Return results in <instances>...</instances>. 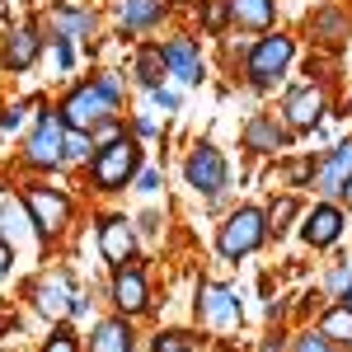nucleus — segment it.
<instances>
[{
	"label": "nucleus",
	"instance_id": "nucleus-1",
	"mask_svg": "<svg viewBox=\"0 0 352 352\" xmlns=\"http://www.w3.org/2000/svg\"><path fill=\"white\" fill-rule=\"evenodd\" d=\"M85 174H89L94 192H122L141 174V146H136V136H118L113 146H99L94 160L85 164Z\"/></svg>",
	"mask_w": 352,
	"mask_h": 352
},
{
	"label": "nucleus",
	"instance_id": "nucleus-2",
	"mask_svg": "<svg viewBox=\"0 0 352 352\" xmlns=\"http://www.w3.org/2000/svg\"><path fill=\"white\" fill-rule=\"evenodd\" d=\"M296 61V38H287V33H263L258 43H249V52H244V80L254 85V89H272V85L287 76V66Z\"/></svg>",
	"mask_w": 352,
	"mask_h": 352
},
{
	"label": "nucleus",
	"instance_id": "nucleus-3",
	"mask_svg": "<svg viewBox=\"0 0 352 352\" xmlns=\"http://www.w3.org/2000/svg\"><path fill=\"white\" fill-rule=\"evenodd\" d=\"M263 240H268V217H263L258 207H235L217 230V249H221V258H230V263L258 254Z\"/></svg>",
	"mask_w": 352,
	"mask_h": 352
},
{
	"label": "nucleus",
	"instance_id": "nucleus-4",
	"mask_svg": "<svg viewBox=\"0 0 352 352\" xmlns=\"http://www.w3.org/2000/svg\"><path fill=\"white\" fill-rule=\"evenodd\" d=\"M56 113H61V122H66L71 132H94L104 118H118V99L104 94L99 80H85V85H76V89L61 99Z\"/></svg>",
	"mask_w": 352,
	"mask_h": 352
},
{
	"label": "nucleus",
	"instance_id": "nucleus-5",
	"mask_svg": "<svg viewBox=\"0 0 352 352\" xmlns=\"http://www.w3.org/2000/svg\"><path fill=\"white\" fill-rule=\"evenodd\" d=\"M24 207L33 226L43 230V240H56V235H66V226H71V197L52 184H28L24 188Z\"/></svg>",
	"mask_w": 352,
	"mask_h": 352
},
{
	"label": "nucleus",
	"instance_id": "nucleus-6",
	"mask_svg": "<svg viewBox=\"0 0 352 352\" xmlns=\"http://www.w3.org/2000/svg\"><path fill=\"white\" fill-rule=\"evenodd\" d=\"M61 151H66V122H61V113H38L33 132L24 141V164L28 169H56Z\"/></svg>",
	"mask_w": 352,
	"mask_h": 352
},
{
	"label": "nucleus",
	"instance_id": "nucleus-7",
	"mask_svg": "<svg viewBox=\"0 0 352 352\" xmlns=\"http://www.w3.org/2000/svg\"><path fill=\"white\" fill-rule=\"evenodd\" d=\"M197 324L202 329H217V333H230V329L244 324V305L230 287L221 282H202L197 287Z\"/></svg>",
	"mask_w": 352,
	"mask_h": 352
},
{
	"label": "nucleus",
	"instance_id": "nucleus-8",
	"mask_svg": "<svg viewBox=\"0 0 352 352\" xmlns=\"http://www.w3.org/2000/svg\"><path fill=\"white\" fill-rule=\"evenodd\" d=\"M184 179H188V188L207 192V197H221L226 184H230V164H226V155L212 141H197L188 151V160H184Z\"/></svg>",
	"mask_w": 352,
	"mask_h": 352
},
{
	"label": "nucleus",
	"instance_id": "nucleus-9",
	"mask_svg": "<svg viewBox=\"0 0 352 352\" xmlns=\"http://www.w3.org/2000/svg\"><path fill=\"white\" fill-rule=\"evenodd\" d=\"M324 113H329V89L320 80L296 85V89L282 99V118H287L292 132H315V127L324 122Z\"/></svg>",
	"mask_w": 352,
	"mask_h": 352
},
{
	"label": "nucleus",
	"instance_id": "nucleus-10",
	"mask_svg": "<svg viewBox=\"0 0 352 352\" xmlns=\"http://www.w3.org/2000/svg\"><path fill=\"white\" fill-rule=\"evenodd\" d=\"M33 310L38 315H47V320H61V315H71V300H76V277L66 268L56 272H43L38 282H33Z\"/></svg>",
	"mask_w": 352,
	"mask_h": 352
},
{
	"label": "nucleus",
	"instance_id": "nucleus-11",
	"mask_svg": "<svg viewBox=\"0 0 352 352\" xmlns=\"http://www.w3.org/2000/svg\"><path fill=\"white\" fill-rule=\"evenodd\" d=\"M240 136H244V151H254V155H282L287 141H292V127H287L282 113H254Z\"/></svg>",
	"mask_w": 352,
	"mask_h": 352
},
{
	"label": "nucleus",
	"instance_id": "nucleus-12",
	"mask_svg": "<svg viewBox=\"0 0 352 352\" xmlns=\"http://www.w3.org/2000/svg\"><path fill=\"white\" fill-rule=\"evenodd\" d=\"M113 305H118V315H146L151 310V287H146V272L136 268V263H122V268H113V287H109Z\"/></svg>",
	"mask_w": 352,
	"mask_h": 352
},
{
	"label": "nucleus",
	"instance_id": "nucleus-13",
	"mask_svg": "<svg viewBox=\"0 0 352 352\" xmlns=\"http://www.w3.org/2000/svg\"><path fill=\"white\" fill-rule=\"evenodd\" d=\"M343 235V202H315V212H305L300 221V240L310 244V249H329V244H338Z\"/></svg>",
	"mask_w": 352,
	"mask_h": 352
},
{
	"label": "nucleus",
	"instance_id": "nucleus-14",
	"mask_svg": "<svg viewBox=\"0 0 352 352\" xmlns=\"http://www.w3.org/2000/svg\"><path fill=\"white\" fill-rule=\"evenodd\" d=\"M160 47H164V66H169V76H179V85H202V47H197L192 33H179Z\"/></svg>",
	"mask_w": 352,
	"mask_h": 352
},
{
	"label": "nucleus",
	"instance_id": "nucleus-15",
	"mask_svg": "<svg viewBox=\"0 0 352 352\" xmlns=\"http://www.w3.org/2000/svg\"><path fill=\"white\" fill-rule=\"evenodd\" d=\"M99 254L109 258V268L132 263V254H136L132 221H127V217H104V221H99Z\"/></svg>",
	"mask_w": 352,
	"mask_h": 352
},
{
	"label": "nucleus",
	"instance_id": "nucleus-16",
	"mask_svg": "<svg viewBox=\"0 0 352 352\" xmlns=\"http://www.w3.org/2000/svg\"><path fill=\"white\" fill-rule=\"evenodd\" d=\"M348 179H352V136H348V141H338L324 160H320V169H315V192L333 202V197L343 192Z\"/></svg>",
	"mask_w": 352,
	"mask_h": 352
},
{
	"label": "nucleus",
	"instance_id": "nucleus-17",
	"mask_svg": "<svg viewBox=\"0 0 352 352\" xmlns=\"http://www.w3.org/2000/svg\"><path fill=\"white\" fill-rule=\"evenodd\" d=\"M0 240L10 244L14 254H24L33 240H43V230H38V226H33V217H28L24 197H19V202H5V207H0Z\"/></svg>",
	"mask_w": 352,
	"mask_h": 352
},
{
	"label": "nucleus",
	"instance_id": "nucleus-18",
	"mask_svg": "<svg viewBox=\"0 0 352 352\" xmlns=\"http://www.w3.org/2000/svg\"><path fill=\"white\" fill-rule=\"evenodd\" d=\"M113 10H118V24L127 33H146L169 14V0H118Z\"/></svg>",
	"mask_w": 352,
	"mask_h": 352
},
{
	"label": "nucleus",
	"instance_id": "nucleus-19",
	"mask_svg": "<svg viewBox=\"0 0 352 352\" xmlns=\"http://www.w3.org/2000/svg\"><path fill=\"white\" fill-rule=\"evenodd\" d=\"M89 352H136L132 320H127V315H113V320H104V324H94Z\"/></svg>",
	"mask_w": 352,
	"mask_h": 352
},
{
	"label": "nucleus",
	"instance_id": "nucleus-20",
	"mask_svg": "<svg viewBox=\"0 0 352 352\" xmlns=\"http://www.w3.org/2000/svg\"><path fill=\"white\" fill-rule=\"evenodd\" d=\"M38 52H43V38H38V28H14L10 38H5V52H0V61H5V71H28L33 61H38Z\"/></svg>",
	"mask_w": 352,
	"mask_h": 352
},
{
	"label": "nucleus",
	"instance_id": "nucleus-21",
	"mask_svg": "<svg viewBox=\"0 0 352 352\" xmlns=\"http://www.w3.org/2000/svg\"><path fill=\"white\" fill-rule=\"evenodd\" d=\"M226 10H230V24L249 33H268L277 19V0H226Z\"/></svg>",
	"mask_w": 352,
	"mask_h": 352
},
{
	"label": "nucleus",
	"instance_id": "nucleus-22",
	"mask_svg": "<svg viewBox=\"0 0 352 352\" xmlns=\"http://www.w3.org/2000/svg\"><path fill=\"white\" fill-rule=\"evenodd\" d=\"M94 10H76V5H56L52 14H47V28H52V38H89L94 33Z\"/></svg>",
	"mask_w": 352,
	"mask_h": 352
},
{
	"label": "nucleus",
	"instance_id": "nucleus-23",
	"mask_svg": "<svg viewBox=\"0 0 352 352\" xmlns=\"http://www.w3.org/2000/svg\"><path fill=\"white\" fill-rule=\"evenodd\" d=\"M310 38H320V43H343V38H352V19L343 14V10H333V5H324V10H315L310 14Z\"/></svg>",
	"mask_w": 352,
	"mask_h": 352
},
{
	"label": "nucleus",
	"instance_id": "nucleus-24",
	"mask_svg": "<svg viewBox=\"0 0 352 352\" xmlns=\"http://www.w3.org/2000/svg\"><path fill=\"white\" fill-rule=\"evenodd\" d=\"M320 333H324L329 343H338V348H352V310L338 300V305H329L324 315H320Z\"/></svg>",
	"mask_w": 352,
	"mask_h": 352
},
{
	"label": "nucleus",
	"instance_id": "nucleus-25",
	"mask_svg": "<svg viewBox=\"0 0 352 352\" xmlns=\"http://www.w3.org/2000/svg\"><path fill=\"white\" fill-rule=\"evenodd\" d=\"M164 76H169V66H164V47H160V43L141 47V52H136V80L146 85V89H160Z\"/></svg>",
	"mask_w": 352,
	"mask_h": 352
},
{
	"label": "nucleus",
	"instance_id": "nucleus-26",
	"mask_svg": "<svg viewBox=\"0 0 352 352\" xmlns=\"http://www.w3.org/2000/svg\"><path fill=\"white\" fill-rule=\"evenodd\" d=\"M296 197H277V202H272L268 212H263V217H268V235H277V240H282V235H287V230H292V221H296Z\"/></svg>",
	"mask_w": 352,
	"mask_h": 352
},
{
	"label": "nucleus",
	"instance_id": "nucleus-27",
	"mask_svg": "<svg viewBox=\"0 0 352 352\" xmlns=\"http://www.w3.org/2000/svg\"><path fill=\"white\" fill-rule=\"evenodd\" d=\"M89 160H94V136H89V132H71V127H66L61 164H89Z\"/></svg>",
	"mask_w": 352,
	"mask_h": 352
},
{
	"label": "nucleus",
	"instance_id": "nucleus-28",
	"mask_svg": "<svg viewBox=\"0 0 352 352\" xmlns=\"http://www.w3.org/2000/svg\"><path fill=\"white\" fill-rule=\"evenodd\" d=\"M33 109H43L38 99H24V104H10V109H0V136H14V132H24L28 127V113Z\"/></svg>",
	"mask_w": 352,
	"mask_h": 352
},
{
	"label": "nucleus",
	"instance_id": "nucleus-29",
	"mask_svg": "<svg viewBox=\"0 0 352 352\" xmlns=\"http://www.w3.org/2000/svg\"><path fill=\"white\" fill-rule=\"evenodd\" d=\"M151 352H197V343H192V333L169 329V333H155L151 338Z\"/></svg>",
	"mask_w": 352,
	"mask_h": 352
},
{
	"label": "nucleus",
	"instance_id": "nucleus-30",
	"mask_svg": "<svg viewBox=\"0 0 352 352\" xmlns=\"http://www.w3.org/2000/svg\"><path fill=\"white\" fill-rule=\"evenodd\" d=\"M202 24H207V33H226V24H230L226 0H207V5H202Z\"/></svg>",
	"mask_w": 352,
	"mask_h": 352
},
{
	"label": "nucleus",
	"instance_id": "nucleus-31",
	"mask_svg": "<svg viewBox=\"0 0 352 352\" xmlns=\"http://www.w3.org/2000/svg\"><path fill=\"white\" fill-rule=\"evenodd\" d=\"M292 352H338V343H329L320 329H305L296 343H292Z\"/></svg>",
	"mask_w": 352,
	"mask_h": 352
},
{
	"label": "nucleus",
	"instance_id": "nucleus-32",
	"mask_svg": "<svg viewBox=\"0 0 352 352\" xmlns=\"http://www.w3.org/2000/svg\"><path fill=\"white\" fill-rule=\"evenodd\" d=\"M89 136H94V151H99V146H113V141L122 136V122H118V118H104V122H99Z\"/></svg>",
	"mask_w": 352,
	"mask_h": 352
},
{
	"label": "nucleus",
	"instance_id": "nucleus-33",
	"mask_svg": "<svg viewBox=\"0 0 352 352\" xmlns=\"http://www.w3.org/2000/svg\"><path fill=\"white\" fill-rule=\"evenodd\" d=\"M324 287L333 292V300H338V296H343V292L352 287V263H338V268L329 272V282H324Z\"/></svg>",
	"mask_w": 352,
	"mask_h": 352
},
{
	"label": "nucleus",
	"instance_id": "nucleus-34",
	"mask_svg": "<svg viewBox=\"0 0 352 352\" xmlns=\"http://www.w3.org/2000/svg\"><path fill=\"white\" fill-rule=\"evenodd\" d=\"M43 352H80V343H76V333H71V329H56L52 338L43 343Z\"/></svg>",
	"mask_w": 352,
	"mask_h": 352
},
{
	"label": "nucleus",
	"instance_id": "nucleus-35",
	"mask_svg": "<svg viewBox=\"0 0 352 352\" xmlns=\"http://www.w3.org/2000/svg\"><path fill=\"white\" fill-rule=\"evenodd\" d=\"M315 169H320V160H315V155L292 160V184H310V179H315Z\"/></svg>",
	"mask_w": 352,
	"mask_h": 352
},
{
	"label": "nucleus",
	"instance_id": "nucleus-36",
	"mask_svg": "<svg viewBox=\"0 0 352 352\" xmlns=\"http://www.w3.org/2000/svg\"><path fill=\"white\" fill-rule=\"evenodd\" d=\"M52 56L61 71H71V61H76V52H71V38H52Z\"/></svg>",
	"mask_w": 352,
	"mask_h": 352
},
{
	"label": "nucleus",
	"instance_id": "nucleus-37",
	"mask_svg": "<svg viewBox=\"0 0 352 352\" xmlns=\"http://www.w3.org/2000/svg\"><path fill=\"white\" fill-rule=\"evenodd\" d=\"M151 99H155L164 113H179V104H184V99H179L174 89H164V85H160V89H151Z\"/></svg>",
	"mask_w": 352,
	"mask_h": 352
},
{
	"label": "nucleus",
	"instance_id": "nucleus-38",
	"mask_svg": "<svg viewBox=\"0 0 352 352\" xmlns=\"http://www.w3.org/2000/svg\"><path fill=\"white\" fill-rule=\"evenodd\" d=\"M94 80L104 85V94H113V99L122 104V76H118V71H104V76H94Z\"/></svg>",
	"mask_w": 352,
	"mask_h": 352
},
{
	"label": "nucleus",
	"instance_id": "nucleus-39",
	"mask_svg": "<svg viewBox=\"0 0 352 352\" xmlns=\"http://www.w3.org/2000/svg\"><path fill=\"white\" fill-rule=\"evenodd\" d=\"M136 188L155 192V188H160V169H141V174H136Z\"/></svg>",
	"mask_w": 352,
	"mask_h": 352
},
{
	"label": "nucleus",
	"instance_id": "nucleus-40",
	"mask_svg": "<svg viewBox=\"0 0 352 352\" xmlns=\"http://www.w3.org/2000/svg\"><path fill=\"white\" fill-rule=\"evenodd\" d=\"M132 132H136V136H155L160 127H155V118H146V113H141V118L132 122Z\"/></svg>",
	"mask_w": 352,
	"mask_h": 352
},
{
	"label": "nucleus",
	"instance_id": "nucleus-41",
	"mask_svg": "<svg viewBox=\"0 0 352 352\" xmlns=\"http://www.w3.org/2000/svg\"><path fill=\"white\" fill-rule=\"evenodd\" d=\"M10 263H14V249H10V244L0 240V277H5V272H10Z\"/></svg>",
	"mask_w": 352,
	"mask_h": 352
},
{
	"label": "nucleus",
	"instance_id": "nucleus-42",
	"mask_svg": "<svg viewBox=\"0 0 352 352\" xmlns=\"http://www.w3.org/2000/svg\"><path fill=\"white\" fill-rule=\"evenodd\" d=\"M282 348H287V343H282V338L272 333V338H268V343H263V348H258V352H282Z\"/></svg>",
	"mask_w": 352,
	"mask_h": 352
},
{
	"label": "nucleus",
	"instance_id": "nucleus-43",
	"mask_svg": "<svg viewBox=\"0 0 352 352\" xmlns=\"http://www.w3.org/2000/svg\"><path fill=\"white\" fill-rule=\"evenodd\" d=\"M338 202H343V207H352V179L343 184V192H338Z\"/></svg>",
	"mask_w": 352,
	"mask_h": 352
},
{
	"label": "nucleus",
	"instance_id": "nucleus-44",
	"mask_svg": "<svg viewBox=\"0 0 352 352\" xmlns=\"http://www.w3.org/2000/svg\"><path fill=\"white\" fill-rule=\"evenodd\" d=\"M338 300H343V305H348V310H352V287H348V292H343V296H338Z\"/></svg>",
	"mask_w": 352,
	"mask_h": 352
}]
</instances>
